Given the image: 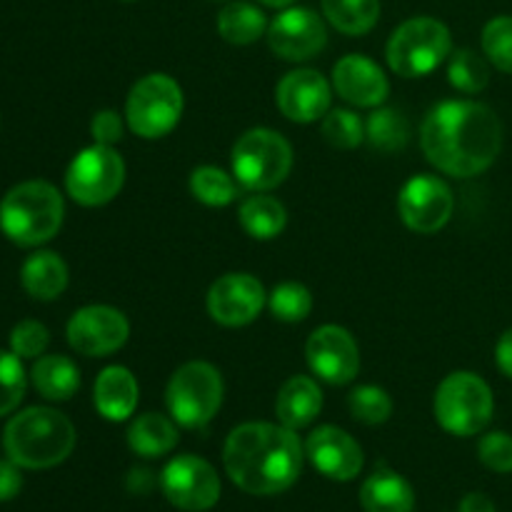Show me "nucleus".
Here are the masks:
<instances>
[{"mask_svg": "<svg viewBox=\"0 0 512 512\" xmlns=\"http://www.w3.org/2000/svg\"><path fill=\"white\" fill-rule=\"evenodd\" d=\"M420 145L430 165L453 178H475L498 160L503 123L478 100H443L428 110Z\"/></svg>", "mask_w": 512, "mask_h": 512, "instance_id": "obj_1", "label": "nucleus"}, {"mask_svg": "<svg viewBox=\"0 0 512 512\" xmlns=\"http://www.w3.org/2000/svg\"><path fill=\"white\" fill-rule=\"evenodd\" d=\"M303 458V443L295 430L275 423L238 425L223 448L225 473L250 495H278L293 488Z\"/></svg>", "mask_w": 512, "mask_h": 512, "instance_id": "obj_2", "label": "nucleus"}, {"mask_svg": "<svg viewBox=\"0 0 512 512\" xmlns=\"http://www.w3.org/2000/svg\"><path fill=\"white\" fill-rule=\"evenodd\" d=\"M3 445L20 468H55L73 453L75 428L60 410L28 408L5 425Z\"/></svg>", "mask_w": 512, "mask_h": 512, "instance_id": "obj_3", "label": "nucleus"}, {"mask_svg": "<svg viewBox=\"0 0 512 512\" xmlns=\"http://www.w3.org/2000/svg\"><path fill=\"white\" fill-rule=\"evenodd\" d=\"M65 205L58 188L45 180H28L5 193L0 203V230L23 248H35L58 235Z\"/></svg>", "mask_w": 512, "mask_h": 512, "instance_id": "obj_4", "label": "nucleus"}, {"mask_svg": "<svg viewBox=\"0 0 512 512\" xmlns=\"http://www.w3.org/2000/svg\"><path fill=\"white\" fill-rule=\"evenodd\" d=\"M233 178L250 193H268L285 183L293 170V148L288 140L270 128H253L233 145Z\"/></svg>", "mask_w": 512, "mask_h": 512, "instance_id": "obj_5", "label": "nucleus"}, {"mask_svg": "<svg viewBox=\"0 0 512 512\" xmlns=\"http://www.w3.org/2000/svg\"><path fill=\"white\" fill-rule=\"evenodd\" d=\"M433 408L440 428L458 438H470L483 433L493 420V390L480 375L458 370L438 385Z\"/></svg>", "mask_w": 512, "mask_h": 512, "instance_id": "obj_6", "label": "nucleus"}, {"mask_svg": "<svg viewBox=\"0 0 512 512\" xmlns=\"http://www.w3.org/2000/svg\"><path fill=\"white\" fill-rule=\"evenodd\" d=\"M223 375L205 360H190L180 365L165 388L168 413L180 428H205L223 405Z\"/></svg>", "mask_w": 512, "mask_h": 512, "instance_id": "obj_7", "label": "nucleus"}, {"mask_svg": "<svg viewBox=\"0 0 512 512\" xmlns=\"http://www.w3.org/2000/svg\"><path fill=\"white\" fill-rule=\"evenodd\" d=\"M450 53H453V35L448 25L428 15L398 25L385 48L390 70L403 78H423L433 73L438 65L445 63V58H450Z\"/></svg>", "mask_w": 512, "mask_h": 512, "instance_id": "obj_8", "label": "nucleus"}, {"mask_svg": "<svg viewBox=\"0 0 512 512\" xmlns=\"http://www.w3.org/2000/svg\"><path fill=\"white\" fill-rule=\"evenodd\" d=\"M183 115V88L165 73H150L130 88L125 120L135 135L158 140L168 135Z\"/></svg>", "mask_w": 512, "mask_h": 512, "instance_id": "obj_9", "label": "nucleus"}, {"mask_svg": "<svg viewBox=\"0 0 512 512\" xmlns=\"http://www.w3.org/2000/svg\"><path fill=\"white\" fill-rule=\"evenodd\" d=\"M125 183V163L113 145H90L70 160L65 170V190L85 208L110 203Z\"/></svg>", "mask_w": 512, "mask_h": 512, "instance_id": "obj_10", "label": "nucleus"}, {"mask_svg": "<svg viewBox=\"0 0 512 512\" xmlns=\"http://www.w3.org/2000/svg\"><path fill=\"white\" fill-rule=\"evenodd\" d=\"M160 488L170 505L188 512L210 510L220 500V478L208 460L178 455L160 475Z\"/></svg>", "mask_w": 512, "mask_h": 512, "instance_id": "obj_11", "label": "nucleus"}, {"mask_svg": "<svg viewBox=\"0 0 512 512\" xmlns=\"http://www.w3.org/2000/svg\"><path fill=\"white\" fill-rule=\"evenodd\" d=\"M455 198L450 185L438 175L420 173L403 185L398 195V213L415 233H438L453 218Z\"/></svg>", "mask_w": 512, "mask_h": 512, "instance_id": "obj_12", "label": "nucleus"}, {"mask_svg": "<svg viewBox=\"0 0 512 512\" xmlns=\"http://www.w3.org/2000/svg\"><path fill=\"white\" fill-rule=\"evenodd\" d=\"M65 333L75 353L85 358H105L123 348L130 335V323L118 308L88 305V308L75 310Z\"/></svg>", "mask_w": 512, "mask_h": 512, "instance_id": "obj_13", "label": "nucleus"}, {"mask_svg": "<svg viewBox=\"0 0 512 512\" xmlns=\"http://www.w3.org/2000/svg\"><path fill=\"white\" fill-rule=\"evenodd\" d=\"M268 45L278 58L303 63L328 45V28L310 8H283L268 25Z\"/></svg>", "mask_w": 512, "mask_h": 512, "instance_id": "obj_14", "label": "nucleus"}, {"mask_svg": "<svg viewBox=\"0 0 512 512\" xmlns=\"http://www.w3.org/2000/svg\"><path fill=\"white\" fill-rule=\"evenodd\" d=\"M268 303L263 283L250 273H228L208 290V313L225 328H243L253 323Z\"/></svg>", "mask_w": 512, "mask_h": 512, "instance_id": "obj_15", "label": "nucleus"}, {"mask_svg": "<svg viewBox=\"0 0 512 512\" xmlns=\"http://www.w3.org/2000/svg\"><path fill=\"white\" fill-rule=\"evenodd\" d=\"M305 360L310 370L330 385L353 383L360 370L358 343L340 325H323L313 330L305 343Z\"/></svg>", "mask_w": 512, "mask_h": 512, "instance_id": "obj_16", "label": "nucleus"}, {"mask_svg": "<svg viewBox=\"0 0 512 512\" xmlns=\"http://www.w3.org/2000/svg\"><path fill=\"white\" fill-rule=\"evenodd\" d=\"M333 100V85L323 73L310 68L290 70L275 88V103L280 113L293 123H315L323 120Z\"/></svg>", "mask_w": 512, "mask_h": 512, "instance_id": "obj_17", "label": "nucleus"}, {"mask_svg": "<svg viewBox=\"0 0 512 512\" xmlns=\"http://www.w3.org/2000/svg\"><path fill=\"white\" fill-rule=\"evenodd\" d=\"M305 455L318 473L330 480H338V483L358 478L363 470V448L353 435L335 425L315 428L305 443Z\"/></svg>", "mask_w": 512, "mask_h": 512, "instance_id": "obj_18", "label": "nucleus"}, {"mask_svg": "<svg viewBox=\"0 0 512 512\" xmlns=\"http://www.w3.org/2000/svg\"><path fill=\"white\" fill-rule=\"evenodd\" d=\"M333 88L345 103L358 108H380L390 95V80L375 60L350 53L335 63Z\"/></svg>", "mask_w": 512, "mask_h": 512, "instance_id": "obj_19", "label": "nucleus"}, {"mask_svg": "<svg viewBox=\"0 0 512 512\" xmlns=\"http://www.w3.org/2000/svg\"><path fill=\"white\" fill-rule=\"evenodd\" d=\"M138 380L123 365H110L95 378L93 400L98 413L110 423H123L138 408Z\"/></svg>", "mask_w": 512, "mask_h": 512, "instance_id": "obj_20", "label": "nucleus"}, {"mask_svg": "<svg viewBox=\"0 0 512 512\" xmlns=\"http://www.w3.org/2000/svg\"><path fill=\"white\" fill-rule=\"evenodd\" d=\"M320 410H323V390L313 378L295 375V378L285 380L278 400H275V415H278L280 425L290 430H303L315 423Z\"/></svg>", "mask_w": 512, "mask_h": 512, "instance_id": "obj_21", "label": "nucleus"}, {"mask_svg": "<svg viewBox=\"0 0 512 512\" xmlns=\"http://www.w3.org/2000/svg\"><path fill=\"white\" fill-rule=\"evenodd\" d=\"M360 503L365 512H413L415 490L403 475L380 468L360 488Z\"/></svg>", "mask_w": 512, "mask_h": 512, "instance_id": "obj_22", "label": "nucleus"}, {"mask_svg": "<svg viewBox=\"0 0 512 512\" xmlns=\"http://www.w3.org/2000/svg\"><path fill=\"white\" fill-rule=\"evenodd\" d=\"M20 280L25 293L33 295L35 300H55L68 288V265L58 253L38 250L23 263Z\"/></svg>", "mask_w": 512, "mask_h": 512, "instance_id": "obj_23", "label": "nucleus"}, {"mask_svg": "<svg viewBox=\"0 0 512 512\" xmlns=\"http://www.w3.org/2000/svg\"><path fill=\"white\" fill-rule=\"evenodd\" d=\"M238 220L245 233L255 240H273L288 225V210L278 198L265 193H255L240 203Z\"/></svg>", "mask_w": 512, "mask_h": 512, "instance_id": "obj_24", "label": "nucleus"}, {"mask_svg": "<svg viewBox=\"0 0 512 512\" xmlns=\"http://www.w3.org/2000/svg\"><path fill=\"white\" fill-rule=\"evenodd\" d=\"M128 445L135 455L143 458H160L168 455L178 445V428L175 420L158 413H145L135 418L128 428Z\"/></svg>", "mask_w": 512, "mask_h": 512, "instance_id": "obj_25", "label": "nucleus"}, {"mask_svg": "<svg viewBox=\"0 0 512 512\" xmlns=\"http://www.w3.org/2000/svg\"><path fill=\"white\" fill-rule=\"evenodd\" d=\"M35 390L48 400H70L80 388V370L65 355H43L30 370Z\"/></svg>", "mask_w": 512, "mask_h": 512, "instance_id": "obj_26", "label": "nucleus"}, {"mask_svg": "<svg viewBox=\"0 0 512 512\" xmlns=\"http://www.w3.org/2000/svg\"><path fill=\"white\" fill-rule=\"evenodd\" d=\"M268 18L263 10L245 0H233L218 13V33L233 45H250L268 33Z\"/></svg>", "mask_w": 512, "mask_h": 512, "instance_id": "obj_27", "label": "nucleus"}, {"mask_svg": "<svg viewBox=\"0 0 512 512\" xmlns=\"http://www.w3.org/2000/svg\"><path fill=\"white\" fill-rule=\"evenodd\" d=\"M323 13L345 35H365L380 18V0H323Z\"/></svg>", "mask_w": 512, "mask_h": 512, "instance_id": "obj_28", "label": "nucleus"}, {"mask_svg": "<svg viewBox=\"0 0 512 512\" xmlns=\"http://www.w3.org/2000/svg\"><path fill=\"white\" fill-rule=\"evenodd\" d=\"M365 140L380 153L403 150L410 140V123L400 110L378 108L365 120Z\"/></svg>", "mask_w": 512, "mask_h": 512, "instance_id": "obj_29", "label": "nucleus"}, {"mask_svg": "<svg viewBox=\"0 0 512 512\" xmlns=\"http://www.w3.org/2000/svg\"><path fill=\"white\" fill-rule=\"evenodd\" d=\"M190 193L210 208H225L238 198V180L215 165H200L190 173Z\"/></svg>", "mask_w": 512, "mask_h": 512, "instance_id": "obj_30", "label": "nucleus"}, {"mask_svg": "<svg viewBox=\"0 0 512 512\" xmlns=\"http://www.w3.org/2000/svg\"><path fill=\"white\" fill-rule=\"evenodd\" d=\"M448 80L460 93H483L490 83L488 60L470 48H460L450 53L448 60Z\"/></svg>", "mask_w": 512, "mask_h": 512, "instance_id": "obj_31", "label": "nucleus"}, {"mask_svg": "<svg viewBox=\"0 0 512 512\" xmlns=\"http://www.w3.org/2000/svg\"><path fill=\"white\" fill-rule=\"evenodd\" d=\"M268 308L283 323H303L313 313V293L303 283H280L268 295Z\"/></svg>", "mask_w": 512, "mask_h": 512, "instance_id": "obj_32", "label": "nucleus"}, {"mask_svg": "<svg viewBox=\"0 0 512 512\" xmlns=\"http://www.w3.org/2000/svg\"><path fill=\"white\" fill-rule=\"evenodd\" d=\"M350 415L363 425H383L393 415V400L378 385H360L348 398Z\"/></svg>", "mask_w": 512, "mask_h": 512, "instance_id": "obj_33", "label": "nucleus"}, {"mask_svg": "<svg viewBox=\"0 0 512 512\" xmlns=\"http://www.w3.org/2000/svg\"><path fill=\"white\" fill-rule=\"evenodd\" d=\"M323 138L333 148L353 150L365 140V123L353 110L333 108L323 118Z\"/></svg>", "mask_w": 512, "mask_h": 512, "instance_id": "obj_34", "label": "nucleus"}, {"mask_svg": "<svg viewBox=\"0 0 512 512\" xmlns=\"http://www.w3.org/2000/svg\"><path fill=\"white\" fill-rule=\"evenodd\" d=\"M483 53L495 68L512 75V15H498L485 25Z\"/></svg>", "mask_w": 512, "mask_h": 512, "instance_id": "obj_35", "label": "nucleus"}, {"mask_svg": "<svg viewBox=\"0 0 512 512\" xmlns=\"http://www.w3.org/2000/svg\"><path fill=\"white\" fill-rule=\"evenodd\" d=\"M25 395V370L13 350H0V415L13 413Z\"/></svg>", "mask_w": 512, "mask_h": 512, "instance_id": "obj_36", "label": "nucleus"}, {"mask_svg": "<svg viewBox=\"0 0 512 512\" xmlns=\"http://www.w3.org/2000/svg\"><path fill=\"white\" fill-rule=\"evenodd\" d=\"M50 343V333L43 323L38 320H23L13 328L10 333V350L18 355L20 360L23 358H38V355L45 353Z\"/></svg>", "mask_w": 512, "mask_h": 512, "instance_id": "obj_37", "label": "nucleus"}, {"mask_svg": "<svg viewBox=\"0 0 512 512\" xmlns=\"http://www.w3.org/2000/svg\"><path fill=\"white\" fill-rule=\"evenodd\" d=\"M478 458L493 473H512V435L495 430L480 438Z\"/></svg>", "mask_w": 512, "mask_h": 512, "instance_id": "obj_38", "label": "nucleus"}, {"mask_svg": "<svg viewBox=\"0 0 512 512\" xmlns=\"http://www.w3.org/2000/svg\"><path fill=\"white\" fill-rule=\"evenodd\" d=\"M90 135L100 145H115L123 138V120L115 110H100L90 120Z\"/></svg>", "mask_w": 512, "mask_h": 512, "instance_id": "obj_39", "label": "nucleus"}, {"mask_svg": "<svg viewBox=\"0 0 512 512\" xmlns=\"http://www.w3.org/2000/svg\"><path fill=\"white\" fill-rule=\"evenodd\" d=\"M20 465L13 460H0V503L13 500L23 488V475H20Z\"/></svg>", "mask_w": 512, "mask_h": 512, "instance_id": "obj_40", "label": "nucleus"}, {"mask_svg": "<svg viewBox=\"0 0 512 512\" xmlns=\"http://www.w3.org/2000/svg\"><path fill=\"white\" fill-rule=\"evenodd\" d=\"M495 363L503 370V375H508L512 380V328L505 330V333L500 335L498 345H495Z\"/></svg>", "mask_w": 512, "mask_h": 512, "instance_id": "obj_41", "label": "nucleus"}, {"mask_svg": "<svg viewBox=\"0 0 512 512\" xmlns=\"http://www.w3.org/2000/svg\"><path fill=\"white\" fill-rule=\"evenodd\" d=\"M458 512H498V510H495V503L485 493H470L463 498Z\"/></svg>", "mask_w": 512, "mask_h": 512, "instance_id": "obj_42", "label": "nucleus"}, {"mask_svg": "<svg viewBox=\"0 0 512 512\" xmlns=\"http://www.w3.org/2000/svg\"><path fill=\"white\" fill-rule=\"evenodd\" d=\"M258 3L268 5V8H288V5H293L295 0H258Z\"/></svg>", "mask_w": 512, "mask_h": 512, "instance_id": "obj_43", "label": "nucleus"}]
</instances>
